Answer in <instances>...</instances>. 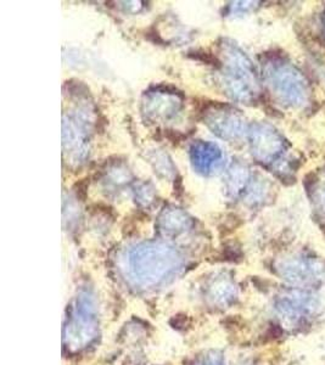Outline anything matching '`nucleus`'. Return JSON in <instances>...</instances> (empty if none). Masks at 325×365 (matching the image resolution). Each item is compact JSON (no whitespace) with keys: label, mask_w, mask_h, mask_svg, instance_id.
Returning <instances> with one entry per match:
<instances>
[{"label":"nucleus","mask_w":325,"mask_h":365,"mask_svg":"<svg viewBox=\"0 0 325 365\" xmlns=\"http://www.w3.org/2000/svg\"><path fill=\"white\" fill-rule=\"evenodd\" d=\"M182 267L180 253L163 244H143L128 255V273L138 287L149 289L166 282Z\"/></svg>","instance_id":"nucleus-1"},{"label":"nucleus","mask_w":325,"mask_h":365,"mask_svg":"<svg viewBox=\"0 0 325 365\" xmlns=\"http://www.w3.org/2000/svg\"><path fill=\"white\" fill-rule=\"evenodd\" d=\"M96 301L88 292H84L76 299L71 319L65 328V344L71 351H80L96 339Z\"/></svg>","instance_id":"nucleus-2"},{"label":"nucleus","mask_w":325,"mask_h":365,"mask_svg":"<svg viewBox=\"0 0 325 365\" xmlns=\"http://www.w3.org/2000/svg\"><path fill=\"white\" fill-rule=\"evenodd\" d=\"M190 158L196 170L209 175L221 162L222 153L215 144L199 141L192 146Z\"/></svg>","instance_id":"nucleus-3"},{"label":"nucleus","mask_w":325,"mask_h":365,"mask_svg":"<svg viewBox=\"0 0 325 365\" xmlns=\"http://www.w3.org/2000/svg\"><path fill=\"white\" fill-rule=\"evenodd\" d=\"M314 307V303L309 297L300 296H285L278 301L277 308L284 318L299 320Z\"/></svg>","instance_id":"nucleus-4"},{"label":"nucleus","mask_w":325,"mask_h":365,"mask_svg":"<svg viewBox=\"0 0 325 365\" xmlns=\"http://www.w3.org/2000/svg\"><path fill=\"white\" fill-rule=\"evenodd\" d=\"M211 299L213 302L225 306L235 299V289L228 282H220L211 287Z\"/></svg>","instance_id":"nucleus-5"},{"label":"nucleus","mask_w":325,"mask_h":365,"mask_svg":"<svg viewBox=\"0 0 325 365\" xmlns=\"http://www.w3.org/2000/svg\"><path fill=\"white\" fill-rule=\"evenodd\" d=\"M200 365H223V359L220 354L211 353L202 359Z\"/></svg>","instance_id":"nucleus-6"}]
</instances>
